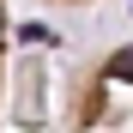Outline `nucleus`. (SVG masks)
Instances as JSON below:
<instances>
[{
  "mask_svg": "<svg viewBox=\"0 0 133 133\" xmlns=\"http://www.w3.org/2000/svg\"><path fill=\"white\" fill-rule=\"evenodd\" d=\"M61 133H133V42H115L66 79Z\"/></svg>",
  "mask_w": 133,
  "mask_h": 133,
  "instance_id": "1",
  "label": "nucleus"
},
{
  "mask_svg": "<svg viewBox=\"0 0 133 133\" xmlns=\"http://www.w3.org/2000/svg\"><path fill=\"white\" fill-rule=\"evenodd\" d=\"M6 42H12V12L0 0V97H6Z\"/></svg>",
  "mask_w": 133,
  "mask_h": 133,
  "instance_id": "2",
  "label": "nucleus"
},
{
  "mask_svg": "<svg viewBox=\"0 0 133 133\" xmlns=\"http://www.w3.org/2000/svg\"><path fill=\"white\" fill-rule=\"evenodd\" d=\"M42 6H97V0H42Z\"/></svg>",
  "mask_w": 133,
  "mask_h": 133,
  "instance_id": "3",
  "label": "nucleus"
}]
</instances>
